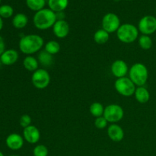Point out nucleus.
I'll list each match as a JSON object with an SVG mask.
<instances>
[{"mask_svg":"<svg viewBox=\"0 0 156 156\" xmlns=\"http://www.w3.org/2000/svg\"><path fill=\"white\" fill-rule=\"evenodd\" d=\"M114 88L120 95L124 97H130L133 95L136 88L135 84L127 77L117 79L114 83Z\"/></svg>","mask_w":156,"mask_h":156,"instance_id":"5","label":"nucleus"},{"mask_svg":"<svg viewBox=\"0 0 156 156\" xmlns=\"http://www.w3.org/2000/svg\"><path fill=\"white\" fill-rule=\"evenodd\" d=\"M101 24L102 29L106 30L109 34L117 32L120 26L121 25L119 17L116 14L111 12L106 14L103 17Z\"/></svg>","mask_w":156,"mask_h":156,"instance_id":"8","label":"nucleus"},{"mask_svg":"<svg viewBox=\"0 0 156 156\" xmlns=\"http://www.w3.org/2000/svg\"><path fill=\"white\" fill-rule=\"evenodd\" d=\"M108 120L105 119V117L104 116L97 117L95 119V120H94V126H95L96 128H98L99 129H103L105 128H106L108 126Z\"/></svg>","mask_w":156,"mask_h":156,"instance_id":"28","label":"nucleus"},{"mask_svg":"<svg viewBox=\"0 0 156 156\" xmlns=\"http://www.w3.org/2000/svg\"><path fill=\"white\" fill-rule=\"evenodd\" d=\"M129 78L136 86H143L149 79L147 67L141 62L133 64L129 70Z\"/></svg>","mask_w":156,"mask_h":156,"instance_id":"3","label":"nucleus"},{"mask_svg":"<svg viewBox=\"0 0 156 156\" xmlns=\"http://www.w3.org/2000/svg\"><path fill=\"white\" fill-rule=\"evenodd\" d=\"M0 2H1V0H0Z\"/></svg>","mask_w":156,"mask_h":156,"instance_id":"35","label":"nucleus"},{"mask_svg":"<svg viewBox=\"0 0 156 156\" xmlns=\"http://www.w3.org/2000/svg\"><path fill=\"white\" fill-rule=\"evenodd\" d=\"M126 1H132V0H126Z\"/></svg>","mask_w":156,"mask_h":156,"instance_id":"34","label":"nucleus"},{"mask_svg":"<svg viewBox=\"0 0 156 156\" xmlns=\"http://www.w3.org/2000/svg\"><path fill=\"white\" fill-rule=\"evenodd\" d=\"M139 31L144 35H151L156 31V18L152 15H146L140 20Z\"/></svg>","mask_w":156,"mask_h":156,"instance_id":"9","label":"nucleus"},{"mask_svg":"<svg viewBox=\"0 0 156 156\" xmlns=\"http://www.w3.org/2000/svg\"><path fill=\"white\" fill-rule=\"evenodd\" d=\"M111 73L113 76L117 79L126 77V74L129 73V68L125 61L122 59H117L112 63L111 67Z\"/></svg>","mask_w":156,"mask_h":156,"instance_id":"11","label":"nucleus"},{"mask_svg":"<svg viewBox=\"0 0 156 156\" xmlns=\"http://www.w3.org/2000/svg\"><path fill=\"white\" fill-rule=\"evenodd\" d=\"M23 66L29 72H35L38 69L39 62L38 59L32 56H27L23 61Z\"/></svg>","mask_w":156,"mask_h":156,"instance_id":"18","label":"nucleus"},{"mask_svg":"<svg viewBox=\"0 0 156 156\" xmlns=\"http://www.w3.org/2000/svg\"><path fill=\"white\" fill-rule=\"evenodd\" d=\"M139 45L143 50H148L152 47V40L149 35L142 34L139 37Z\"/></svg>","mask_w":156,"mask_h":156,"instance_id":"25","label":"nucleus"},{"mask_svg":"<svg viewBox=\"0 0 156 156\" xmlns=\"http://www.w3.org/2000/svg\"><path fill=\"white\" fill-rule=\"evenodd\" d=\"M6 146L12 150H19L24 146V137L18 133H11L5 140Z\"/></svg>","mask_w":156,"mask_h":156,"instance_id":"13","label":"nucleus"},{"mask_svg":"<svg viewBox=\"0 0 156 156\" xmlns=\"http://www.w3.org/2000/svg\"><path fill=\"white\" fill-rule=\"evenodd\" d=\"M38 62L44 66H50L53 62V55L47 53L46 50H43L38 54Z\"/></svg>","mask_w":156,"mask_h":156,"instance_id":"20","label":"nucleus"},{"mask_svg":"<svg viewBox=\"0 0 156 156\" xmlns=\"http://www.w3.org/2000/svg\"><path fill=\"white\" fill-rule=\"evenodd\" d=\"M20 126L23 128H26L29 126L31 123V117L28 114H23L19 120Z\"/></svg>","mask_w":156,"mask_h":156,"instance_id":"29","label":"nucleus"},{"mask_svg":"<svg viewBox=\"0 0 156 156\" xmlns=\"http://www.w3.org/2000/svg\"><path fill=\"white\" fill-rule=\"evenodd\" d=\"M0 156H4V155H3V153L2 152H0Z\"/></svg>","mask_w":156,"mask_h":156,"instance_id":"32","label":"nucleus"},{"mask_svg":"<svg viewBox=\"0 0 156 156\" xmlns=\"http://www.w3.org/2000/svg\"><path fill=\"white\" fill-rule=\"evenodd\" d=\"M26 4L30 10L37 12L44 9L46 1L45 0H26Z\"/></svg>","mask_w":156,"mask_h":156,"instance_id":"23","label":"nucleus"},{"mask_svg":"<svg viewBox=\"0 0 156 156\" xmlns=\"http://www.w3.org/2000/svg\"><path fill=\"white\" fill-rule=\"evenodd\" d=\"M18 53L15 50H5L4 53L0 56V61L2 64L5 66L13 65L18 61Z\"/></svg>","mask_w":156,"mask_h":156,"instance_id":"15","label":"nucleus"},{"mask_svg":"<svg viewBox=\"0 0 156 156\" xmlns=\"http://www.w3.org/2000/svg\"><path fill=\"white\" fill-rule=\"evenodd\" d=\"M108 135L112 141L119 143L124 137V131L123 128L117 123H112L108 128Z\"/></svg>","mask_w":156,"mask_h":156,"instance_id":"14","label":"nucleus"},{"mask_svg":"<svg viewBox=\"0 0 156 156\" xmlns=\"http://www.w3.org/2000/svg\"><path fill=\"white\" fill-rule=\"evenodd\" d=\"M44 50L51 55L57 54L60 51V44L56 41H50L45 44Z\"/></svg>","mask_w":156,"mask_h":156,"instance_id":"24","label":"nucleus"},{"mask_svg":"<svg viewBox=\"0 0 156 156\" xmlns=\"http://www.w3.org/2000/svg\"><path fill=\"white\" fill-rule=\"evenodd\" d=\"M44 44V39L40 35L31 34L23 36L20 40L18 47L21 53L30 56L41 50Z\"/></svg>","mask_w":156,"mask_h":156,"instance_id":"1","label":"nucleus"},{"mask_svg":"<svg viewBox=\"0 0 156 156\" xmlns=\"http://www.w3.org/2000/svg\"><path fill=\"white\" fill-rule=\"evenodd\" d=\"M28 23V18L27 15L23 13H18L15 15L12 19V24L17 29H22L26 27Z\"/></svg>","mask_w":156,"mask_h":156,"instance_id":"19","label":"nucleus"},{"mask_svg":"<svg viewBox=\"0 0 156 156\" xmlns=\"http://www.w3.org/2000/svg\"><path fill=\"white\" fill-rule=\"evenodd\" d=\"M10 156H18V155H10Z\"/></svg>","mask_w":156,"mask_h":156,"instance_id":"33","label":"nucleus"},{"mask_svg":"<svg viewBox=\"0 0 156 156\" xmlns=\"http://www.w3.org/2000/svg\"><path fill=\"white\" fill-rule=\"evenodd\" d=\"M2 27H3V21L2 17L0 16V31H1V30L2 29Z\"/></svg>","mask_w":156,"mask_h":156,"instance_id":"31","label":"nucleus"},{"mask_svg":"<svg viewBox=\"0 0 156 156\" xmlns=\"http://www.w3.org/2000/svg\"><path fill=\"white\" fill-rule=\"evenodd\" d=\"M135 98L139 103L140 104H146L150 99V94L149 91L144 86L137 87L136 88L135 93H134Z\"/></svg>","mask_w":156,"mask_h":156,"instance_id":"16","label":"nucleus"},{"mask_svg":"<svg viewBox=\"0 0 156 156\" xmlns=\"http://www.w3.org/2000/svg\"><path fill=\"white\" fill-rule=\"evenodd\" d=\"M56 15L54 12L50 9H44L35 13L33 18L34 25L39 30H47L54 25Z\"/></svg>","mask_w":156,"mask_h":156,"instance_id":"2","label":"nucleus"},{"mask_svg":"<svg viewBox=\"0 0 156 156\" xmlns=\"http://www.w3.org/2000/svg\"><path fill=\"white\" fill-rule=\"evenodd\" d=\"M103 116L108 120V123H117L123 118L124 111L121 106L116 104H112L108 105L105 108Z\"/></svg>","mask_w":156,"mask_h":156,"instance_id":"6","label":"nucleus"},{"mask_svg":"<svg viewBox=\"0 0 156 156\" xmlns=\"http://www.w3.org/2000/svg\"><path fill=\"white\" fill-rule=\"evenodd\" d=\"M23 137L24 140L30 144H35L38 143L41 139V133L37 127L34 125H30L23 129Z\"/></svg>","mask_w":156,"mask_h":156,"instance_id":"10","label":"nucleus"},{"mask_svg":"<svg viewBox=\"0 0 156 156\" xmlns=\"http://www.w3.org/2000/svg\"><path fill=\"white\" fill-rule=\"evenodd\" d=\"M69 25L65 20H57L53 26V32L56 37L63 39L69 33Z\"/></svg>","mask_w":156,"mask_h":156,"instance_id":"12","label":"nucleus"},{"mask_svg":"<svg viewBox=\"0 0 156 156\" xmlns=\"http://www.w3.org/2000/svg\"><path fill=\"white\" fill-rule=\"evenodd\" d=\"M48 149L44 145H37L34 148V156H48Z\"/></svg>","mask_w":156,"mask_h":156,"instance_id":"27","label":"nucleus"},{"mask_svg":"<svg viewBox=\"0 0 156 156\" xmlns=\"http://www.w3.org/2000/svg\"><path fill=\"white\" fill-rule=\"evenodd\" d=\"M13 8L9 5H3L0 6V16L4 18H9L13 15Z\"/></svg>","mask_w":156,"mask_h":156,"instance_id":"26","label":"nucleus"},{"mask_svg":"<svg viewBox=\"0 0 156 156\" xmlns=\"http://www.w3.org/2000/svg\"><path fill=\"white\" fill-rule=\"evenodd\" d=\"M31 82L37 89H44L50 85V76L45 69H38L32 74Z\"/></svg>","mask_w":156,"mask_h":156,"instance_id":"7","label":"nucleus"},{"mask_svg":"<svg viewBox=\"0 0 156 156\" xmlns=\"http://www.w3.org/2000/svg\"><path fill=\"white\" fill-rule=\"evenodd\" d=\"M69 5V0H48V5L50 10L55 13L63 12Z\"/></svg>","mask_w":156,"mask_h":156,"instance_id":"17","label":"nucleus"},{"mask_svg":"<svg viewBox=\"0 0 156 156\" xmlns=\"http://www.w3.org/2000/svg\"><path fill=\"white\" fill-rule=\"evenodd\" d=\"M105 107L103 106L101 103L99 102H94L91 105L89 108V111L91 115L94 117H99L104 115V111H105Z\"/></svg>","mask_w":156,"mask_h":156,"instance_id":"22","label":"nucleus"},{"mask_svg":"<svg viewBox=\"0 0 156 156\" xmlns=\"http://www.w3.org/2000/svg\"><path fill=\"white\" fill-rule=\"evenodd\" d=\"M139 29L129 23L123 24L117 31V38L123 44H132L139 37Z\"/></svg>","mask_w":156,"mask_h":156,"instance_id":"4","label":"nucleus"},{"mask_svg":"<svg viewBox=\"0 0 156 156\" xmlns=\"http://www.w3.org/2000/svg\"><path fill=\"white\" fill-rule=\"evenodd\" d=\"M110 34L104 29H99L94 33V41L98 44H105L109 41Z\"/></svg>","mask_w":156,"mask_h":156,"instance_id":"21","label":"nucleus"},{"mask_svg":"<svg viewBox=\"0 0 156 156\" xmlns=\"http://www.w3.org/2000/svg\"><path fill=\"white\" fill-rule=\"evenodd\" d=\"M5 48V44L4 40L0 36V56L4 53Z\"/></svg>","mask_w":156,"mask_h":156,"instance_id":"30","label":"nucleus"}]
</instances>
